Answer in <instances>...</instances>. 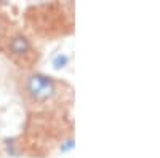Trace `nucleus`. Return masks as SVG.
I'll return each instance as SVG.
<instances>
[{"mask_svg":"<svg viewBox=\"0 0 160 158\" xmlns=\"http://www.w3.org/2000/svg\"><path fill=\"white\" fill-rule=\"evenodd\" d=\"M22 93L31 102L34 104H43L56 94V82L55 78L47 75L34 72L24 77L22 80Z\"/></svg>","mask_w":160,"mask_h":158,"instance_id":"nucleus-1","label":"nucleus"},{"mask_svg":"<svg viewBox=\"0 0 160 158\" xmlns=\"http://www.w3.org/2000/svg\"><path fill=\"white\" fill-rule=\"evenodd\" d=\"M32 50L31 40L24 34H16L8 40V51L15 58H22Z\"/></svg>","mask_w":160,"mask_h":158,"instance_id":"nucleus-2","label":"nucleus"},{"mask_svg":"<svg viewBox=\"0 0 160 158\" xmlns=\"http://www.w3.org/2000/svg\"><path fill=\"white\" fill-rule=\"evenodd\" d=\"M69 64V58L64 55V53H58V55L51 59V65L55 67L56 70H59V69H64L66 65Z\"/></svg>","mask_w":160,"mask_h":158,"instance_id":"nucleus-3","label":"nucleus"}]
</instances>
